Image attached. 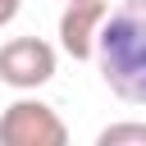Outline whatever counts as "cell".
Instances as JSON below:
<instances>
[{
  "mask_svg": "<svg viewBox=\"0 0 146 146\" xmlns=\"http://www.w3.org/2000/svg\"><path fill=\"white\" fill-rule=\"evenodd\" d=\"M91 59L119 100L146 105V0H123L105 14Z\"/></svg>",
  "mask_w": 146,
  "mask_h": 146,
  "instance_id": "cell-1",
  "label": "cell"
},
{
  "mask_svg": "<svg viewBox=\"0 0 146 146\" xmlns=\"http://www.w3.org/2000/svg\"><path fill=\"white\" fill-rule=\"evenodd\" d=\"M0 141L5 146H64L68 141V128H64V119L46 100L18 96L0 114Z\"/></svg>",
  "mask_w": 146,
  "mask_h": 146,
  "instance_id": "cell-2",
  "label": "cell"
},
{
  "mask_svg": "<svg viewBox=\"0 0 146 146\" xmlns=\"http://www.w3.org/2000/svg\"><path fill=\"white\" fill-rule=\"evenodd\" d=\"M55 46L41 41V36H14L0 46V82L14 87V91H36L55 78Z\"/></svg>",
  "mask_w": 146,
  "mask_h": 146,
  "instance_id": "cell-3",
  "label": "cell"
},
{
  "mask_svg": "<svg viewBox=\"0 0 146 146\" xmlns=\"http://www.w3.org/2000/svg\"><path fill=\"white\" fill-rule=\"evenodd\" d=\"M105 14H110L105 0H64V14H59V46H64L68 59H91L96 32H100Z\"/></svg>",
  "mask_w": 146,
  "mask_h": 146,
  "instance_id": "cell-4",
  "label": "cell"
},
{
  "mask_svg": "<svg viewBox=\"0 0 146 146\" xmlns=\"http://www.w3.org/2000/svg\"><path fill=\"white\" fill-rule=\"evenodd\" d=\"M96 146H146V123H110L100 128Z\"/></svg>",
  "mask_w": 146,
  "mask_h": 146,
  "instance_id": "cell-5",
  "label": "cell"
},
{
  "mask_svg": "<svg viewBox=\"0 0 146 146\" xmlns=\"http://www.w3.org/2000/svg\"><path fill=\"white\" fill-rule=\"evenodd\" d=\"M18 9H23V0H0V27H9L18 18Z\"/></svg>",
  "mask_w": 146,
  "mask_h": 146,
  "instance_id": "cell-6",
  "label": "cell"
}]
</instances>
